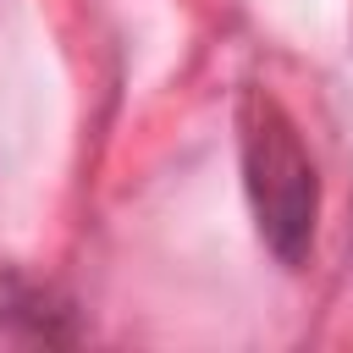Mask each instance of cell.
Returning <instances> with one entry per match:
<instances>
[{
  "label": "cell",
  "instance_id": "1",
  "mask_svg": "<svg viewBox=\"0 0 353 353\" xmlns=\"http://www.w3.org/2000/svg\"><path fill=\"white\" fill-rule=\"evenodd\" d=\"M237 143H243V188H248V204H254V226H259L265 248L281 265L298 270L309 259L314 221H320V176H314V160H309L292 116L265 88H248L243 94Z\"/></svg>",
  "mask_w": 353,
  "mask_h": 353
}]
</instances>
